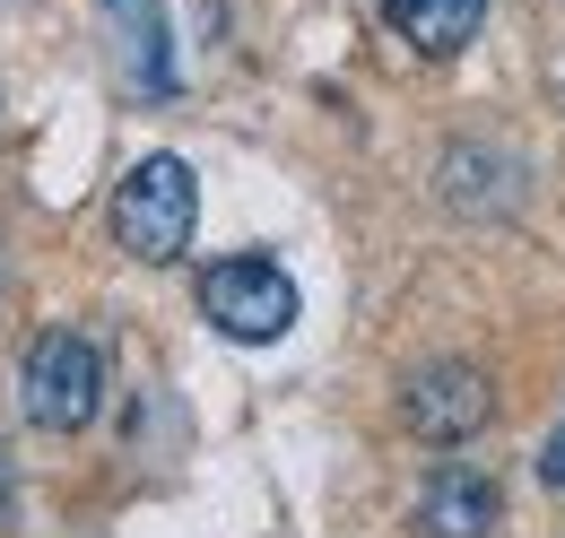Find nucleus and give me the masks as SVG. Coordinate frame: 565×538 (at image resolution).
<instances>
[{"label":"nucleus","mask_w":565,"mask_h":538,"mask_svg":"<svg viewBox=\"0 0 565 538\" xmlns=\"http://www.w3.org/2000/svg\"><path fill=\"white\" fill-rule=\"evenodd\" d=\"M0 513H9V452H0Z\"/></svg>","instance_id":"nucleus-9"},{"label":"nucleus","mask_w":565,"mask_h":538,"mask_svg":"<svg viewBox=\"0 0 565 538\" xmlns=\"http://www.w3.org/2000/svg\"><path fill=\"white\" fill-rule=\"evenodd\" d=\"M18 408H26V426H44V434H78V426L105 408V356L78 331H44L26 347V365H18Z\"/></svg>","instance_id":"nucleus-2"},{"label":"nucleus","mask_w":565,"mask_h":538,"mask_svg":"<svg viewBox=\"0 0 565 538\" xmlns=\"http://www.w3.org/2000/svg\"><path fill=\"white\" fill-rule=\"evenodd\" d=\"M105 18L122 26V53H131V87L140 96H174V26L157 0H105Z\"/></svg>","instance_id":"nucleus-7"},{"label":"nucleus","mask_w":565,"mask_h":538,"mask_svg":"<svg viewBox=\"0 0 565 538\" xmlns=\"http://www.w3.org/2000/svg\"><path fill=\"white\" fill-rule=\"evenodd\" d=\"M495 530V477L470 461H444L418 486V538H488Z\"/></svg>","instance_id":"nucleus-5"},{"label":"nucleus","mask_w":565,"mask_h":538,"mask_svg":"<svg viewBox=\"0 0 565 538\" xmlns=\"http://www.w3.org/2000/svg\"><path fill=\"white\" fill-rule=\"evenodd\" d=\"M383 26H392L409 53H426V62H452V53L488 26V0H383Z\"/></svg>","instance_id":"nucleus-6"},{"label":"nucleus","mask_w":565,"mask_h":538,"mask_svg":"<svg viewBox=\"0 0 565 538\" xmlns=\"http://www.w3.org/2000/svg\"><path fill=\"white\" fill-rule=\"evenodd\" d=\"M201 313L210 331L244 338V347H270V338L296 331V278L262 252H235V261H210L201 269Z\"/></svg>","instance_id":"nucleus-3"},{"label":"nucleus","mask_w":565,"mask_h":538,"mask_svg":"<svg viewBox=\"0 0 565 538\" xmlns=\"http://www.w3.org/2000/svg\"><path fill=\"white\" fill-rule=\"evenodd\" d=\"M488 374L479 365H426V374H409V391H401V417H409V434H426V443H470L479 426H488Z\"/></svg>","instance_id":"nucleus-4"},{"label":"nucleus","mask_w":565,"mask_h":538,"mask_svg":"<svg viewBox=\"0 0 565 538\" xmlns=\"http://www.w3.org/2000/svg\"><path fill=\"white\" fill-rule=\"evenodd\" d=\"M192 226H201V183H192V165H183L174 148L140 157V165L122 174V192H114V244H122L131 261H183Z\"/></svg>","instance_id":"nucleus-1"},{"label":"nucleus","mask_w":565,"mask_h":538,"mask_svg":"<svg viewBox=\"0 0 565 538\" xmlns=\"http://www.w3.org/2000/svg\"><path fill=\"white\" fill-rule=\"evenodd\" d=\"M540 486H565V417H557V434L540 443Z\"/></svg>","instance_id":"nucleus-8"}]
</instances>
